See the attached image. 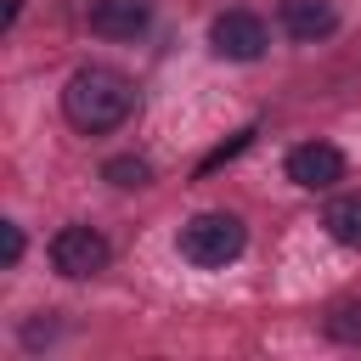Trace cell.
Returning a JSON list of instances; mask_svg holds the SVG:
<instances>
[{"mask_svg":"<svg viewBox=\"0 0 361 361\" xmlns=\"http://www.w3.org/2000/svg\"><path fill=\"white\" fill-rule=\"evenodd\" d=\"M130 107H135V90H130V79H124L118 68L90 62V68H79V73L62 85V113H68V124L85 130V135L118 130V124L130 118Z\"/></svg>","mask_w":361,"mask_h":361,"instance_id":"cell-1","label":"cell"},{"mask_svg":"<svg viewBox=\"0 0 361 361\" xmlns=\"http://www.w3.org/2000/svg\"><path fill=\"white\" fill-rule=\"evenodd\" d=\"M243 243H248V231H243V220L237 214H192L186 226H180V259H192V265H203V271H220V265H231L237 254H243Z\"/></svg>","mask_w":361,"mask_h":361,"instance_id":"cell-2","label":"cell"},{"mask_svg":"<svg viewBox=\"0 0 361 361\" xmlns=\"http://www.w3.org/2000/svg\"><path fill=\"white\" fill-rule=\"evenodd\" d=\"M107 259H113V243L96 226H62L51 237V265L62 276H96V271H107Z\"/></svg>","mask_w":361,"mask_h":361,"instance_id":"cell-3","label":"cell"},{"mask_svg":"<svg viewBox=\"0 0 361 361\" xmlns=\"http://www.w3.org/2000/svg\"><path fill=\"white\" fill-rule=\"evenodd\" d=\"M209 45H214L226 62H254V56L271 45V34H265V23H259L254 11H220V17L209 23Z\"/></svg>","mask_w":361,"mask_h":361,"instance_id":"cell-4","label":"cell"},{"mask_svg":"<svg viewBox=\"0 0 361 361\" xmlns=\"http://www.w3.org/2000/svg\"><path fill=\"white\" fill-rule=\"evenodd\" d=\"M288 180L305 186V192H327V186L344 180V152L333 141H305V147L288 152Z\"/></svg>","mask_w":361,"mask_h":361,"instance_id":"cell-5","label":"cell"},{"mask_svg":"<svg viewBox=\"0 0 361 361\" xmlns=\"http://www.w3.org/2000/svg\"><path fill=\"white\" fill-rule=\"evenodd\" d=\"M282 34L288 39H327L333 28H338V11H333V0H282Z\"/></svg>","mask_w":361,"mask_h":361,"instance_id":"cell-6","label":"cell"},{"mask_svg":"<svg viewBox=\"0 0 361 361\" xmlns=\"http://www.w3.org/2000/svg\"><path fill=\"white\" fill-rule=\"evenodd\" d=\"M147 17H152L147 0H96V6H90V28H96L102 39H135V34L147 28Z\"/></svg>","mask_w":361,"mask_h":361,"instance_id":"cell-7","label":"cell"},{"mask_svg":"<svg viewBox=\"0 0 361 361\" xmlns=\"http://www.w3.org/2000/svg\"><path fill=\"white\" fill-rule=\"evenodd\" d=\"M322 226H327V237H333V243L361 248V192L333 197V203H327V214H322Z\"/></svg>","mask_w":361,"mask_h":361,"instance_id":"cell-8","label":"cell"},{"mask_svg":"<svg viewBox=\"0 0 361 361\" xmlns=\"http://www.w3.org/2000/svg\"><path fill=\"white\" fill-rule=\"evenodd\" d=\"M102 180H113V186H147L152 180V164L135 158V152H118V158L102 164Z\"/></svg>","mask_w":361,"mask_h":361,"instance_id":"cell-9","label":"cell"},{"mask_svg":"<svg viewBox=\"0 0 361 361\" xmlns=\"http://www.w3.org/2000/svg\"><path fill=\"white\" fill-rule=\"evenodd\" d=\"M327 338H338V344H361V305H338V310L327 316Z\"/></svg>","mask_w":361,"mask_h":361,"instance_id":"cell-10","label":"cell"},{"mask_svg":"<svg viewBox=\"0 0 361 361\" xmlns=\"http://www.w3.org/2000/svg\"><path fill=\"white\" fill-rule=\"evenodd\" d=\"M0 259H6V265L23 259V226H11V220L0 226Z\"/></svg>","mask_w":361,"mask_h":361,"instance_id":"cell-11","label":"cell"},{"mask_svg":"<svg viewBox=\"0 0 361 361\" xmlns=\"http://www.w3.org/2000/svg\"><path fill=\"white\" fill-rule=\"evenodd\" d=\"M248 135H254V130H243V135H237V141H226V147H220V152H209V158H203V175H209V169H220V164H226V158H237V152H243V147H248Z\"/></svg>","mask_w":361,"mask_h":361,"instance_id":"cell-12","label":"cell"}]
</instances>
